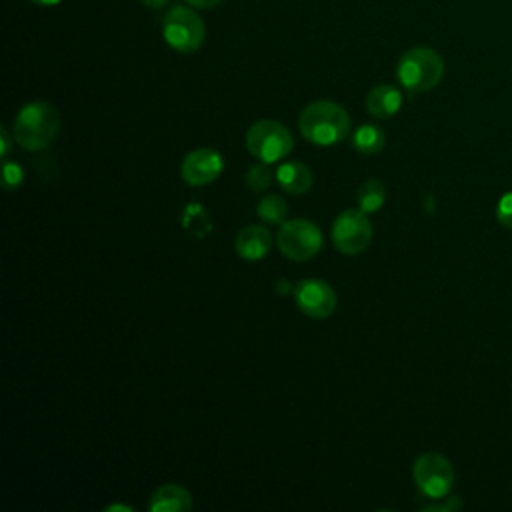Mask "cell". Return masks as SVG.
Masks as SVG:
<instances>
[{"mask_svg":"<svg viewBox=\"0 0 512 512\" xmlns=\"http://www.w3.org/2000/svg\"><path fill=\"white\" fill-rule=\"evenodd\" d=\"M298 128L308 142L316 146H332L348 136L350 116L336 102L316 100L300 112Z\"/></svg>","mask_w":512,"mask_h":512,"instance_id":"obj_1","label":"cell"},{"mask_svg":"<svg viewBox=\"0 0 512 512\" xmlns=\"http://www.w3.org/2000/svg\"><path fill=\"white\" fill-rule=\"evenodd\" d=\"M14 142L24 150H42L52 144L60 132V114L48 102H28L14 118Z\"/></svg>","mask_w":512,"mask_h":512,"instance_id":"obj_2","label":"cell"},{"mask_svg":"<svg viewBox=\"0 0 512 512\" xmlns=\"http://www.w3.org/2000/svg\"><path fill=\"white\" fill-rule=\"evenodd\" d=\"M442 76L444 60L434 48L428 46H414L406 50L396 64V78L412 94L436 88Z\"/></svg>","mask_w":512,"mask_h":512,"instance_id":"obj_3","label":"cell"},{"mask_svg":"<svg viewBox=\"0 0 512 512\" xmlns=\"http://www.w3.org/2000/svg\"><path fill=\"white\" fill-rule=\"evenodd\" d=\"M162 38L172 50L190 54L202 46L206 28L202 18L192 8L174 6L162 18Z\"/></svg>","mask_w":512,"mask_h":512,"instance_id":"obj_4","label":"cell"},{"mask_svg":"<svg viewBox=\"0 0 512 512\" xmlns=\"http://www.w3.org/2000/svg\"><path fill=\"white\" fill-rule=\"evenodd\" d=\"M292 134L276 120H258L246 132V146L256 160L278 162L292 152Z\"/></svg>","mask_w":512,"mask_h":512,"instance_id":"obj_5","label":"cell"},{"mask_svg":"<svg viewBox=\"0 0 512 512\" xmlns=\"http://www.w3.org/2000/svg\"><path fill=\"white\" fill-rule=\"evenodd\" d=\"M412 478L424 496L436 500L450 494L456 474L446 456L438 452H424L414 460Z\"/></svg>","mask_w":512,"mask_h":512,"instance_id":"obj_6","label":"cell"},{"mask_svg":"<svg viewBox=\"0 0 512 512\" xmlns=\"http://www.w3.org/2000/svg\"><path fill=\"white\" fill-rule=\"evenodd\" d=\"M276 244L280 252L290 260H310L322 248V232L314 222L306 218H294L280 224Z\"/></svg>","mask_w":512,"mask_h":512,"instance_id":"obj_7","label":"cell"},{"mask_svg":"<svg viewBox=\"0 0 512 512\" xmlns=\"http://www.w3.org/2000/svg\"><path fill=\"white\" fill-rule=\"evenodd\" d=\"M372 240V224L360 208H348L338 214L332 224V242L334 246L348 256L360 254L368 248Z\"/></svg>","mask_w":512,"mask_h":512,"instance_id":"obj_8","label":"cell"},{"mask_svg":"<svg viewBox=\"0 0 512 512\" xmlns=\"http://www.w3.org/2000/svg\"><path fill=\"white\" fill-rule=\"evenodd\" d=\"M294 296H296L298 308L310 318H328L336 310V302H338L332 286L318 278H308L298 282Z\"/></svg>","mask_w":512,"mask_h":512,"instance_id":"obj_9","label":"cell"},{"mask_svg":"<svg viewBox=\"0 0 512 512\" xmlns=\"http://www.w3.org/2000/svg\"><path fill=\"white\" fill-rule=\"evenodd\" d=\"M224 168L220 152L212 148H196L182 160V178L190 186H204L214 182Z\"/></svg>","mask_w":512,"mask_h":512,"instance_id":"obj_10","label":"cell"},{"mask_svg":"<svg viewBox=\"0 0 512 512\" xmlns=\"http://www.w3.org/2000/svg\"><path fill=\"white\" fill-rule=\"evenodd\" d=\"M270 246H272V236L260 224L244 226L236 234V240H234V248H236L238 256L244 260H250V262L262 260L268 254Z\"/></svg>","mask_w":512,"mask_h":512,"instance_id":"obj_11","label":"cell"},{"mask_svg":"<svg viewBox=\"0 0 512 512\" xmlns=\"http://www.w3.org/2000/svg\"><path fill=\"white\" fill-rule=\"evenodd\" d=\"M192 508V496L184 486L164 484L148 500L150 512H186Z\"/></svg>","mask_w":512,"mask_h":512,"instance_id":"obj_12","label":"cell"},{"mask_svg":"<svg viewBox=\"0 0 512 512\" xmlns=\"http://www.w3.org/2000/svg\"><path fill=\"white\" fill-rule=\"evenodd\" d=\"M402 106V94L392 84H378L366 96V110L374 118H392Z\"/></svg>","mask_w":512,"mask_h":512,"instance_id":"obj_13","label":"cell"},{"mask_svg":"<svg viewBox=\"0 0 512 512\" xmlns=\"http://www.w3.org/2000/svg\"><path fill=\"white\" fill-rule=\"evenodd\" d=\"M276 180L288 194H304L312 186V172L302 162H284L276 170Z\"/></svg>","mask_w":512,"mask_h":512,"instance_id":"obj_14","label":"cell"},{"mask_svg":"<svg viewBox=\"0 0 512 512\" xmlns=\"http://www.w3.org/2000/svg\"><path fill=\"white\" fill-rule=\"evenodd\" d=\"M384 144H386V134L374 124H362L352 134V146L360 154H376L384 148Z\"/></svg>","mask_w":512,"mask_h":512,"instance_id":"obj_15","label":"cell"},{"mask_svg":"<svg viewBox=\"0 0 512 512\" xmlns=\"http://www.w3.org/2000/svg\"><path fill=\"white\" fill-rule=\"evenodd\" d=\"M356 200H358V206L362 212L366 214H372V212H378L386 200V186L372 178V180H366L358 192H356Z\"/></svg>","mask_w":512,"mask_h":512,"instance_id":"obj_16","label":"cell"},{"mask_svg":"<svg viewBox=\"0 0 512 512\" xmlns=\"http://www.w3.org/2000/svg\"><path fill=\"white\" fill-rule=\"evenodd\" d=\"M258 216L268 222V224H282L286 222V214H288V206L284 202L282 196L278 194H266L258 206H256Z\"/></svg>","mask_w":512,"mask_h":512,"instance_id":"obj_17","label":"cell"},{"mask_svg":"<svg viewBox=\"0 0 512 512\" xmlns=\"http://www.w3.org/2000/svg\"><path fill=\"white\" fill-rule=\"evenodd\" d=\"M182 224L184 228L194 234V236H204L208 230H210V216L202 210V206L198 204H190L184 212V218H182Z\"/></svg>","mask_w":512,"mask_h":512,"instance_id":"obj_18","label":"cell"},{"mask_svg":"<svg viewBox=\"0 0 512 512\" xmlns=\"http://www.w3.org/2000/svg\"><path fill=\"white\" fill-rule=\"evenodd\" d=\"M246 184L252 192H264L268 190V186L272 184V170L268 168V162H258L254 166H250L248 174H246Z\"/></svg>","mask_w":512,"mask_h":512,"instance_id":"obj_19","label":"cell"},{"mask_svg":"<svg viewBox=\"0 0 512 512\" xmlns=\"http://www.w3.org/2000/svg\"><path fill=\"white\" fill-rule=\"evenodd\" d=\"M464 506L462 498L458 496H444V498H436V502L424 506L422 510L424 512H454V510H460Z\"/></svg>","mask_w":512,"mask_h":512,"instance_id":"obj_20","label":"cell"},{"mask_svg":"<svg viewBox=\"0 0 512 512\" xmlns=\"http://www.w3.org/2000/svg\"><path fill=\"white\" fill-rule=\"evenodd\" d=\"M496 218L504 228H512V192L500 196L496 204Z\"/></svg>","mask_w":512,"mask_h":512,"instance_id":"obj_21","label":"cell"},{"mask_svg":"<svg viewBox=\"0 0 512 512\" xmlns=\"http://www.w3.org/2000/svg\"><path fill=\"white\" fill-rule=\"evenodd\" d=\"M22 182V170L18 164L6 162L4 164V186L6 188H16Z\"/></svg>","mask_w":512,"mask_h":512,"instance_id":"obj_22","label":"cell"},{"mask_svg":"<svg viewBox=\"0 0 512 512\" xmlns=\"http://www.w3.org/2000/svg\"><path fill=\"white\" fill-rule=\"evenodd\" d=\"M188 6L192 8H198V10H210V8H216L222 0H186Z\"/></svg>","mask_w":512,"mask_h":512,"instance_id":"obj_23","label":"cell"},{"mask_svg":"<svg viewBox=\"0 0 512 512\" xmlns=\"http://www.w3.org/2000/svg\"><path fill=\"white\" fill-rule=\"evenodd\" d=\"M140 4L150 8V10H160V8H164L168 4V0H140Z\"/></svg>","mask_w":512,"mask_h":512,"instance_id":"obj_24","label":"cell"},{"mask_svg":"<svg viewBox=\"0 0 512 512\" xmlns=\"http://www.w3.org/2000/svg\"><path fill=\"white\" fill-rule=\"evenodd\" d=\"M0 136H2V150H0V152H2V156L6 158V156H8V150H10V138H8V132H6L4 126L0 128Z\"/></svg>","mask_w":512,"mask_h":512,"instance_id":"obj_25","label":"cell"},{"mask_svg":"<svg viewBox=\"0 0 512 512\" xmlns=\"http://www.w3.org/2000/svg\"><path fill=\"white\" fill-rule=\"evenodd\" d=\"M30 2H34V4H38V6H54V4H58V2H62V0H30Z\"/></svg>","mask_w":512,"mask_h":512,"instance_id":"obj_26","label":"cell"}]
</instances>
